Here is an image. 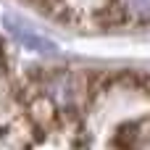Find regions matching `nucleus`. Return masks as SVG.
I'll return each instance as SVG.
<instances>
[{
    "mask_svg": "<svg viewBox=\"0 0 150 150\" xmlns=\"http://www.w3.org/2000/svg\"><path fill=\"white\" fill-rule=\"evenodd\" d=\"M79 95H82V84H79V76L71 74V71H61V74H53L45 84V98L47 103H53L55 108L61 111H69L79 103Z\"/></svg>",
    "mask_w": 150,
    "mask_h": 150,
    "instance_id": "1",
    "label": "nucleus"
},
{
    "mask_svg": "<svg viewBox=\"0 0 150 150\" xmlns=\"http://www.w3.org/2000/svg\"><path fill=\"white\" fill-rule=\"evenodd\" d=\"M5 26H8V32L24 45V47H29V50H37V53H53L55 50V45L50 42V40H45V37H40L37 32H32L24 21H18L16 16H5Z\"/></svg>",
    "mask_w": 150,
    "mask_h": 150,
    "instance_id": "2",
    "label": "nucleus"
},
{
    "mask_svg": "<svg viewBox=\"0 0 150 150\" xmlns=\"http://www.w3.org/2000/svg\"><path fill=\"white\" fill-rule=\"evenodd\" d=\"M121 16L134 21H150V0H116Z\"/></svg>",
    "mask_w": 150,
    "mask_h": 150,
    "instance_id": "3",
    "label": "nucleus"
}]
</instances>
